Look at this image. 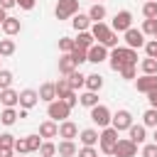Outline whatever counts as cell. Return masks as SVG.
<instances>
[{"mask_svg": "<svg viewBox=\"0 0 157 157\" xmlns=\"http://www.w3.org/2000/svg\"><path fill=\"white\" fill-rule=\"evenodd\" d=\"M142 157H157V142H150L142 147Z\"/></svg>", "mask_w": 157, "mask_h": 157, "instance_id": "cell-44", "label": "cell"}, {"mask_svg": "<svg viewBox=\"0 0 157 157\" xmlns=\"http://www.w3.org/2000/svg\"><path fill=\"white\" fill-rule=\"evenodd\" d=\"M78 157H98V152H96V147H88V145H83V147L78 150Z\"/></svg>", "mask_w": 157, "mask_h": 157, "instance_id": "cell-46", "label": "cell"}, {"mask_svg": "<svg viewBox=\"0 0 157 157\" xmlns=\"http://www.w3.org/2000/svg\"><path fill=\"white\" fill-rule=\"evenodd\" d=\"M105 59H108V47L101 44V42H96V44L88 49V61H91V64H101V61H105Z\"/></svg>", "mask_w": 157, "mask_h": 157, "instance_id": "cell-12", "label": "cell"}, {"mask_svg": "<svg viewBox=\"0 0 157 157\" xmlns=\"http://www.w3.org/2000/svg\"><path fill=\"white\" fill-rule=\"evenodd\" d=\"M103 44H105V47H108V49H115V47H118V34H115V32H113V34H110V37H108V39H105V42H103Z\"/></svg>", "mask_w": 157, "mask_h": 157, "instance_id": "cell-48", "label": "cell"}, {"mask_svg": "<svg viewBox=\"0 0 157 157\" xmlns=\"http://www.w3.org/2000/svg\"><path fill=\"white\" fill-rule=\"evenodd\" d=\"M93 2H101V0H93Z\"/></svg>", "mask_w": 157, "mask_h": 157, "instance_id": "cell-56", "label": "cell"}, {"mask_svg": "<svg viewBox=\"0 0 157 157\" xmlns=\"http://www.w3.org/2000/svg\"><path fill=\"white\" fill-rule=\"evenodd\" d=\"M98 137H101V132H98L96 128H86V130L78 132L81 145H88V147H96V145H98Z\"/></svg>", "mask_w": 157, "mask_h": 157, "instance_id": "cell-15", "label": "cell"}, {"mask_svg": "<svg viewBox=\"0 0 157 157\" xmlns=\"http://www.w3.org/2000/svg\"><path fill=\"white\" fill-rule=\"evenodd\" d=\"M113 155H115V157H135V155H137V145H135L130 137H118Z\"/></svg>", "mask_w": 157, "mask_h": 157, "instance_id": "cell-7", "label": "cell"}, {"mask_svg": "<svg viewBox=\"0 0 157 157\" xmlns=\"http://www.w3.org/2000/svg\"><path fill=\"white\" fill-rule=\"evenodd\" d=\"M39 101H44V103L56 101V86H54V83H42V88H39Z\"/></svg>", "mask_w": 157, "mask_h": 157, "instance_id": "cell-23", "label": "cell"}, {"mask_svg": "<svg viewBox=\"0 0 157 157\" xmlns=\"http://www.w3.org/2000/svg\"><path fill=\"white\" fill-rule=\"evenodd\" d=\"M74 47H76V42H74L71 37H61V39H59V49H61L64 54H69Z\"/></svg>", "mask_w": 157, "mask_h": 157, "instance_id": "cell-41", "label": "cell"}, {"mask_svg": "<svg viewBox=\"0 0 157 157\" xmlns=\"http://www.w3.org/2000/svg\"><path fill=\"white\" fill-rule=\"evenodd\" d=\"M15 54V39H0V56H12Z\"/></svg>", "mask_w": 157, "mask_h": 157, "instance_id": "cell-34", "label": "cell"}, {"mask_svg": "<svg viewBox=\"0 0 157 157\" xmlns=\"http://www.w3.org/2000/svg\"><path fill=\"white\" fill-rule=\"evenodd\" d=\"M12 145H15V135H10V132L0 135V147H12Z\"/></svg>", "mask_w": 157, "mask_h": 157, "instance_id": "cell-45", "label": "cell"}, {"mask_svg": "<svg viewBox=\"0 0 157 157\" xmlns=\"http://www.w3.org/2000/svg\"><path fill=\"white\" fill-rule=\"evenodd\" d=\"M118 74H120V76H123V78H125V81H132V78H135V74H137V71H135V64H128V66H123V69H120V71H118Z\"/></svg>", "mask_w": 157, "mask_h": 157, "instance_id": "cell-42", "label": "cell"}, {"mask_svg": "<svg viewBox=\"0 0 157 157\" xmlns=\"http://www.w3.org/2000/svg\"><path fill=\"white\" fill-rule=\"evenodd\" d=\"M78 66H76V61L71 59V54H64L61 59H59V74L61 76H69L71 71H76Z\"/></svg>", "mask_w": 157, "mask_h": 157, "instance_id": "cell-22", "label": "cell"}, {"mask_svg": "<svg viewBox=\"0 0 157 157\" xmlns=\"http://www.w3.org/2000/svg\"><path fill=\"white\" fill-rule=\"evenodd\" d=\"M140 69H142V74H157V59L155 56H145L140 61Z\"/></svg>", "mask_w": 157, "mask_h": 157, "instance_id": "cell-32", "label": "cell"}, {"mask_svg": "<svg viewBox=\"0 0 157 157\" xmlns=\"http://www.w3.org/2000/svg\"><path fill=\"white\" fill-rule=\"evenodd\" d=\"M37 5V0H17V7L20 10H32Z\"/></svg>", "mask_w": 157, "mask_h": 157, "instance_id": "cell-47", "label": "cell"}, {"mask_svg": "<svg viewBox=\"0 0 157 157\" xmlns=\"http://www.w3.org/2000/svg\"><path fill=\"white\" fill-rule=\"evenodd\" d=\"M91 34L96 37V42H101V44H103V42L113 34V29H110L105 22H93V25H91Z\"/></svg>", "mask_w": 157, "mask_h": 157, "instance_id": "cell-13", "label": "cell"}, {"mask_svg": "<svg viewBox=\"0 0 157 157\" xmlns=\"http://www.w3.org/2000/svg\"><path fill=\"white\" fill-rule=\"evenodd\" d=\"M0 88H12V71L7 69H0Z\"/></svg>", "mask_w": 157, "mask_h": 157, "instance_id": "cell-39", "label": "cell"}, {"mask_svg": "<svg viewBox=\"0 0 157 157\" xmlns=\"http://www.w3.org/2000/svg\"><path fill=\"white\" fill-rule=\"evenodd\" d=\"M5 17H7V15H5V10L0 7V27H2V22H5Z\"/></svg>", "mask_w": 157, "mask_h": 157, "instance_id": "cell-53", "label": "cell"}, {"mask_svg": "<svg viewBox=\"0 0 157 157\" xmlns=\"http://www.w3.org/2000/svg\"><path fill=\"white\" fill-rule=\"evenodd\" d=\"M155 142H157V128H155Z\"/></svg>", "mask_w": 157, "mask_h": 157, "instance_id": "cell-54", "label": "cell"}, {"mask_svg": "<svg viewBox=\"0 0 157 157\" xmlns=\"http://www.w3.org/2000/svg\"><path fill=\"white\" fill-rule=\"evenodd\" d=\"M108 64L113 71H120L123 66L128 64H135L137 66V49H130V47H115L110 54H108Z\"/></svg>", "mask_w": 157, "mask_h": 157, "instance_id": "cell-1", "label": "cell"}, {"mask_svg": "<svg viewBox=\"0 0 157 157\" xmlns=\"http://www.w3.org/2000/svg\"><path fill=\"white\" fill-rule=\"evenodd\" d=\"M15 157H25V155H15Z\"/></svg>", "mask_w": 157, "mask_h": 157, "instance_id": "cell-55", "label": "cell"}, {"mask_svg": "<svg viewBox=\"0 0 157 157\" xmlns=\"http://www.w3.org/2000/svg\"><path fill=\"white\" fill-rule=\"evenodd\" d=\"M142 32L155 37V34H157V17H150V20H145V22H142Z\"/></svg>", "mask_w": 157, "mask_h": 157, "instance_id": "cell-40", "label": "cell"}, {"mask_svg": "<svg viewBox=\"0 0 157 157\" xmlns=\"http://www.w3.org/2000/svg\"><path fill=\"white\" fill-rule=\"evenodd\" d=\"M0 93H2V88H0Z\"/></svg>", "mask_w": 157, "mask_h": 157, "instance_id": "cell-58", "label": "cell"}, {"mask_svg": "<svg viewBox=\"0 0 157 157\" xmlns=\"http://www.w3.org/2000/svg\"><path fill=\"white\" fill-rule=\"evenodd\" d=\"M86 88L98 93V91L103 88V76H101V74H88V76H86Z\"/></svg>", "mask_w": 157, "mask_h": 157, "instance_id": "cell-26", "label": "cell"}, {"mask_svg": "<svg viewBox=\"0 0 157 157\" xmlns=\"http://www.w3.org/2000/svg\"><path fill=\"white\" fill-rule=\"evenodd\" d=\"M135 86H137L140 93H152V91H157V74H142V76L135 81Z\"/></svg>", "mask_w": 157, "mask_h": 157, "instance_id": "cell-10", "label": "cell"}, {"mask_svg": "<svg viewBox=\"0 0 157 157\" xmlns=\"http://www.w3.org/2000/svg\"><path fill=\"white\" fill-rule=\"evenodd\" d=\"M78 12V0H59L56 7H54V15L56 20H69Z\"/></svg>", "mask_w": 157, "mask_h": 157, "instance_id": "cell-4", "label": "cell"}, {"mask_svg": "<svg viewBox=\"0 0 157 157\" xmlns=\"http://www.w3.org/2000/svg\"><path fill=\"white\" fill-rule=\"evenodd\" d=\"M0 157H15V150L12 147H0Z\"/></svg>", "mask_w": 157, "mask_h": 157, "instance_id": "cell-51", "label": "cell"}, {"mask_svg": "<svg viewBox=\"0 0 157 157\" xmlns=\"http://www.w3.org/2000/svg\"><path fill=\"white\" fill-rule=\"evenodd\" d=\"M64 101H66V103H69V105H71V108H74V105H76V103H78V96H76V91H69V93H66V98H64Z\"/></svg>", "mask_w": 157, "mask_h": 157, "instance_id": "cell-49", "label": "cell"}, {"mask_svg": "<svg viewBox=\"0 0 157 157\" xmlns=\"http://www.w3.org/2000/svg\"><path fill=\"white\" fill-rule=\"evenodd\" d=\"M56 152H59V157H76L78 155V147L74 145V140H61L56 145Z\"/></svg>", "mask_w": 157, "mask_h": 157, "instance_id": "cell-18", "label": "cell"}, {"mask_svg": "<svg viewBox=\"0 0 157 157\" xmlns=\"http://www.w3.org/2000/svg\"><path fill=\"white\" fill-rule=\"evenodd\" d=\"M74 42H76V47H78V49H86V52H88V49L96 44V37L91 34V29H86V32H78V37H76Z\"/></svg>", "mask_w": 157, "mask_h": 157, "instance_id": "cell-20", "label": "cell"}, {"mask_svg": "<svg viewBox=\"0 0 157 157\" xmlns=\"http://www.w3.org/2000/svg\"><path fill=\"white\" fill-rule=\"evenodd\" d=\"M105 5H101V2H93L91 5V10H88V17H91V22H103L105 20Z\"/></svg>", "mask_w": 157, "mask_h": 157, "instance_id": "cell-24", "label": "cell"}, {"mask_svg": "<svg viewBox=\"0 0 157 157\" xmlns=\"http://www.w3.org/2000/svg\"><path fill=\"white\" fill-rule=\"evenodd\" d=\"M69 83H71V88L76 91V88L86 86V76H83V74H81V71L76 69V71H71V74H69Z\"/></svg>", "mask_w": 157, "mask_h": 157, "instance_id": "cell-31", "label": "cell"}, {"mask_svg": "<svg viewBox=\"0 0 157 157\" xmlns=\"http://www.w3.org/2000/svg\"><path fill=\"white\" fill-rule=\"evenodd\" d=\"M17 5V0H0V7L2 10H10V7H15Z\"/></svg>", "mask_w": 157, "mask_h": 157, "instance_id": "cell-50", "label": "cell"}, {"mask_svg": "<svg viewBox=\"0 0 157 157\" xmlns=\"http://www.w3.org/2000/svg\"><path fill=\"white\" fill-rule=\"evenodd\" d=\"M115 142H118V130H115L113 125L103 128V130H101V137H98L101 152H103V155H113V150H115Z\"/></svg>", "mask_w": 157, "mask_h": 157, "instance_id": "cell-3", "label": "cell"}, {"mask_svg": "<svg viewBox=\"0 0 157 157\" xmlns=\"http://www.w3.org/2000/svg\"><path fill=\"white\" fill-rule=\"evenodd\" d=\"M155 39H157V34H155Z\"/></svg>", "mask_w": 157, "mask_h": 157, "instance_id": "cell-57", "label": "cell"}, {"mask_svg": "<svg viewBox=\"0 0 157 157\" xmlns=\"http://www.w3.org/2000/svg\"><path fill=\"white\" fill-rule=\"evenodd\" d=\"M59 137H64V140H74V137H78V128H76V123H74V120H64V123H59Z\"/></svg>", "mask_w": 157, "mask_h": 157, "instance_id": "cell-14", "label": "cell"}, {"mask_svg": "<svg viewBox=\"0 0 157 157\" xmlns=\"http://www.w3.org/2000/svg\"><path fill=\"white\" fill-rule=\"evenodd\" d=\"M142 15H145V20L157 17V0H145V5H142Z\"/></svg>", "mask_w": 157, "mask_h": 157, "instance_id": "cell-35", "label": "cell"}, {"mask_svg": "<svg viewBox=\"0 0 157 157\" xmlns=\"http://www.w3.org/2000/svg\"><path fill=\"white\" fill-rule=\"evenodd\" d=\"M123 39H125V47H130V49H140V47H145V32H142V29L130 27L128 32H123Z\"/></svg>", "mask_w": 157, "mask_h": 157, "instance_id": "cell-8", "label": "cell"}, {"mask_svg": "<svg viewBox=\"0 0 157 157\" xmlns=\"http://www.w3.org/2000/svg\"><path fill=\"white\" fill-rule=\"evenodd\" d=\"M128 132H130V140H132L135 145H142L145 137H147V135H145V125H135V123H132V125L128 128Z\"/></svg>", "mask_w": 157, "mask_h": 157, "instance_id": "cell-25", "label": "cell"}, {"mask_svg": "<svg viewBox=\"0 0 157 157\" xmlns=\"http://www.w3.org/2000/svg\"><path fill=\"white\" fill-rule=\"evenodd\" d=\"M42 142H44V137H42L39 132H37V135H27V145H29V152H39Z\"/></svg>", "mask_w": 157, "mask_h": 157, "instance_id": "cell-36", "label": "cell"}, {"mask_svg": "<svg viewBox=\"0 0 157 157\" xmlns=\"http://www.w3.org/2000/svg\"><path fill=\"white\" fill-rule=\"evenodd\" d=\"M0 103H2L5 108H15V105L20 103V91H12V88H5V91L0 93Z\"/></svg>", "mask_w": 157, "mask_h": 157, "instance_id": "cell-16", "label": "cell"}, {"mask_svg": "<svg viewBox=\"0 0 157 157\" xmlns=\"http://www.w3.org/2000/svg\"><path fill=\"white\" fill-rule=\"evenodd\" d=\"M71 25H74V29H76V32H86V29H88L93 22H91V17H88V15H81V12H76V15L71 17Z\"/></svg>", "mask_w": 157, "mask_h": 157, "instance_id": "cell-21", "label": "cell"}, {"mask_svg": "<svg viewBox=\"0 0 157 157\" xmlns=\"http://www.w3.org/2000/svg\"><path fill=\"white\" fill-rule=\"evenodd\" d=\"M69 113H71V105H69L64 98H56V101L47 103V115H49V120L64 123V120H69Z\"/></svg>", "mask_w": 157, "mask_h": 157, "instance_id": "cell-2", "label": "cell"}, {"mask_svg": "<svg viewBox=\"0 0 157 157\" xmlns=\"http://www.w3.org/2000/svg\"><path fill=\"white\" fill-rule=\"evenodd\" d=\"M54 86H56V98H66V93H69V91H74V88H71V83H69V76L59 78Z\"/></svg>", "mask_w": 157, "mask_h": 157, "instance_id": "cell-29", "label": "cell"}, {"mask_svg": "<svg viewBox=\"0 0 157 157\" xmlns=\"http://www.w3.org/2000/svg\"><path fill=\"white\" fill-rule=\"evenodd\" d=\"M142 125L145 128H157V108H147L142 113Z\"/></svg>", "mask_w": 157, "mask_h": 157, "instance_id": "cell-30", "label": "cell"}, {"mask_svg": "<svg viewBox=\"0 0 157 157\" xmlns=\"http://www.w3.org/2000/svg\"><path fill=\"white\" fill-rule=\"evenodd\" d=\"M69 54H71V59L76 61V66H81L83 61H88V52H86V49H78V47H74Z\"/></svg>", "mask_w": 157, "mask_h": 157, "instance_id": "cell-33", "label": "cell"}, {"mask_svg": "<svg viewBox=\"0 0 157 157\" xmlns=\"http://www.w3.org/2000/svg\"><path fill=\"white\" fill-rule=\"evenodd\" d=\"M39 155H42V157H54V155H56V145H54L52 140H44L42 147H39Z\"/></svg>", "mask_w": 157, "mask_h": 157, "instance_id": "cell-37", "label": "cell"}, {"mask_svg": "<svg viewBox=\"0 0 157 157\" xmlns=\"http://www.w3.org/2000/svg\"><path fill=\"white\" fill-rule=\"evenodd\" d=\"M130 27H132V12H130V10H120V12H115L110 29H113V32H128Z\"/></svg>", "mask_w": 157, "mask_h": 157, "instance_id": "cell-6", "label": "cell"}, {"mask_svg": "<svg viewBox=\"0 0 157 157\" xmlns=\"http://www.w3.org/2000/svg\"><path fill=\"white\" fill-rule=\"evenodd\" d=\"M39 135H42L44 140L56 137V135H59V125H56V120H44V123L39 125Z\"/></svg>", "mask_w": 157, "mask_h": 157, "instance_id": "cell-17", "label": "cell"}, {"mask_svg": "<svg viewBox=\"0 0 157 157\" xmlns=\"http://www.w3.org/2000/svg\"><path fill=\"white\" fill-rule=\"evenodd\" d=\"M147 101H150V108H157V91L147 93Z\"/></svg>", "mask_w": 157, "mask_h": 157, "instance_id": "cell-52", "label": "cell"}, {"mask_svg": "<svg viewBox=\"0 0 157 157\" xmlns=\"http://www.w3.org/2000/svg\"><path fill=\"white\" fill-rule=\"evenodd\" d=\"M17 118H20V113H17L15 108H5V110L0 113V123H2V125H15Z\"/></svg>", "mask_w": 157, "mask_h": 157, "instance_id": "cell-28", "label": "cell"}, {"mask_svg": "<svg viewBox=\"0 0 157 157\" xmlns=\"http://www.w3.org/2000/svg\"><path fill=\"white\" fill-rule=\"evenodd\" d=\"M91 120L98 125V128H108L110 125V120H113V113L108 110V105H93L91 108Z\"/></svg>", "mask_w": 157, "mask_h": 157, "instance_id": "cell-5", "label": "cell"}, {"mask_svg": "<svg viewBox=\"0 0 157 157\" xmlns=\"http://www.w3.org/2000/svg\"><path fill=\"white\" fill-rule=\"evenodd\" d=\"M78 103L86 105V108H93V105H98V93L96 91H86V93L78 96Z\"/></svg>", "mask_w": 157, "mask_h": 157, "instance_id": "cell-27", "label": "cell"}, {"mask_svg": "<svg viewBox=\"0 0 157 157\" xmlns=\"http://www.w3.org/2000/svg\"><path fill=\"white\" fill-rule=\"evenodd\" d=\"M39 103V91H34V88H25V91H20V108H34Z\"/></svg>", "mask_w": 157, "mask_h": 157, "instance_id": "cell-11", "label": "cell"}, {"mask_svg": "<svg viewBox=\"0 0 157 157\" xmlns=\"http://www.w3.org/2000/svg\"><path fill=\"white\" fill-rule=\"evenodd\" d=\"M110 125H113L118 132L128 130V128L132 125V113H130V110H125V108H120L118 113H113V120H110Z\"/></svg>", "mask_w": 157, "mask_h": 157, "instance_id": "cell-9", "label": "cell"}, {"mask_svg": "<svg viewBox=\"0 0 157 157\" xmlns=\"http://www.w3.org/2000/svg\"><path fill=\"white\" fill-rule=\"evenodd\" d=\"M145 52H147V56H155V59H157V39L145 42Z\"/></svg>", "mask_w": 157, "mask_h": 157, "instance_id": "cell-43", "label": "cell"}, {"mask_svg": "<svg viewBox=\"0 0 157 157\" xmlns=\"http://www.w3.org/2000/svg\"><path fill=\"white\" fill-rule=\"evenodd\" d=\"M12 150H15L17 155H27V152H29L27 137H15V145H12Z\"/></svg>", "mask_w": 157, "mask_h": 157, "instance_id": "cell-38", "label": "cell"}, {"mask_svg": "<svg viewBox=\"0 0 157 157\" xmlns=\"http://www.w3.org/2000/svg\"><path fill=\"white\" fill-rule=\"evenodd\" d=\"M20 29H22V22H20L17 17H10V15H7V17H5V22H2V32H5L7 37H15Z\"/></svg>", "mask_w": 157, "mask_h": 157, "instance_id": "cell-19", "label": "cell"}]
</instances>
